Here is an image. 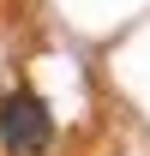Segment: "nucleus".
Listing matches in <instances>:
<instances>
[{"mask_svg":"<svg viewBox=\"0 0 150 156\" xmlns=\"http://www.w3.org/2000/svg\"><path fill=\"white\" fill-rule=\"evenodd\" d=\"M0 138H6V150L12 156H42L54 144V114H48V102L18 90V96L0 102Z\"/></svg>","mask_w":150,"mask_h":156,"instance_id":"obj_1","label":"nucleus"}]
</instances>
